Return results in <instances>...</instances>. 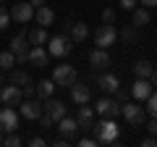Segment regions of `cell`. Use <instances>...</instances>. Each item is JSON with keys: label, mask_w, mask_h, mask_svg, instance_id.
I'll return each instance as SVG.
<instances>
[{"label": "cell", "mask_w": 157, "mask_h": 147, "mask_svg": "<svg viewBox=\"0 0 157 147\" xmlns=\"http://www.w3.org/2000/svg\"><path fill=\"white\" fill-rule=\"evenodd\" d=\"M92 134H94V139L100 142V145H110V142L118 139V134H121V126L115 124V118H102L100 124H92Z\"/></svg>", "instance_id": "6da1fadb"}, {"label": "cell", "mask_w": 157, "mask_h": 147, "mask_svg": "<svg viewBox=\"0 0 157 147\" xmlns=\"http://www.w3.org/2000/svg\"><path fill=\"white\" fill-rule=\"evenodd\" d=\"M71 37H66V34H55V37H50L47 40V53H50L52 58H66L68 53H71Z\"/></svg>", "instance_id": "7a4b0ae2"}, {"label": "cell", "mask_w": 157, "mask_h": 147, "mask_svg": "<svg viewBox=\"0 0 157 147\" xmlns=\"http://www.w3.org/2000/svg\"><path fill=\"white\" fill-rule=\"evenodd\" d=\"M121 116H123L128 124H134V126H139V124H144V118H147V110L139 105V102H131V100H126L123 105H121Z\"/></svg>", "instance_id": "3957f363"}, {"label": "cell", "mask_w": 157, "mask_h": 147, "mask_svg": "<svg viewBox=\"0 0 157 147\" xmlns=\"http://www.w3.org/2000/svg\"><path fill=\"white\" fill-rule=\"evenodd\" d=\"M76 79H78L76 68L68 66V63H60V66H55V71H52V81H55L58 87H71Z\"/></svg>", "instance_id": "277c9868"}, {"label": "cell", "mask_w": 157, "mask_h": 147, "mask_svg": "<svg viewBox=\"0 0 157 147\" xmlns=\"http://www.w3.org/2000/svg\"><path fill=\"white\" fill-rule=\"evenodd\" d=\"M115 40H118V29L113 26V24H102L100 29L94 32V45L97 47H110V45H115Z\"/></svg>", "instance_id": "5b68a950"}, {"label": "cell", "mask_w": 157, "mask_h": 147, "mask_svg": "<svg viewBox=\"0 0 157 147\" xmlns=\"http://www.w3.org/2000/svg\"><path fill=\"white\" fill-rule=\"evenodd\" d=\"M18 129V116L11 105H3L0 108V131L3 134H11V131Z\"/></svg>", "instance_id": "8992f818"}, {"label": "cell", "mask_w": 157, "mask_h": 147, "mask_svg": "<svg viewBox=\"0 0 157 147\" xmlns=\"http://www.w3.org/2000/svg\"><path fill=\"white\" fill-rule=\"evenodd\" d=\"M21 100H24V92H21V87L11 84V81L0 87V102H3V105H11V108H13V105H18Z\"/></svg>", "instance_id": "52a82bcc"}, {"label": "cell", "mask_w": 157, "mask_h": 147, "mask_svg": "<svg viewBox=\"0 0 157 147\" xmlns=\"http://www.w3.org/2000/svg\"><path fill=\"white\" fill-rule=\"evenodd\" d=\"M94 110L102 118H115V116H121V102H115L113 97H100L97 105H94Z\"/></svg>", "instance_id": "ba28073f"}, {"label": "cell", "mask_w": 157, "mask_h": 147, "mask_svg": "<svg viewBox=\"0 0 157 147\" xmlns=\"http://www.w3.org/2000/svg\"><path fill=\"white\" fill-rule=\"evenodd\" d=\"M11 18L16 24H29L34 18V6L32 3H16V6L11 8Z\"/></svg>", "instance_id": "9c48e42d"}, {"label": "cell", "mask_w": 157, "mask_h": 147, "mask_svg": "<svg viewBox=\"0 0 157 147\" xmlns=\"http://www.w3.org/2000/svg\"><path fill=\"white\" fill-rule=\"evenodd\" d=\"M71 100L76 102V105H84V102H89V100H92V87L76 79V81L71 84Z\"/></svg>", "instance_id": "30bf717a"}, {"label": "cell", "mask_w": 157, "mask_h": 147, "mask_svg": "<svg viewBox=\"0 0 157 147\" xmlns=\"http://www.w3.org/2000/svg\"><path fill=\"white\" fill-rule=\"evenodd\" d=\"M42 110H45L47 116L52 118V124H58V121L66 116V102H60V100H52V97H47L45 100V105H42Z\"/></svg>", "instance_id": "8fae6325"}, {"label": "cell", "mask_w": 157, "mask_h": 147, "mask_svg": "<svg viewBox=\"0 0 157 147\" xmlns=\"http://www.w3.org/2000/svg\"><path fill=\"white\" fill-rule=\"evenodd\" d=\"M11 53L16 55V63H26L29 47H26V34H16L11 40Z\"/></svg>", "instance_id": "7c38bea8"}, {"label": "cell", "mask_w": 157, "mask_h": 147, "mask_svg": "<svg viewBox=\"0 0 157 147\" xmlns=\"http://www.w3.org/2000/svg\"><path fill=\"white\" fill-rule=\"evenodd\" d=\"M18 113H21L24 118H29V121H37L39 113H42V105H39L37 100H21L18 102Z\"/></svg>", "instance_id": "4fadbf2b"}, {"label": "cell", "mask_w": 157, "mask_h": 147, "mask_svg": "<svg viewBox=\"0 0 157 147\" xmlns=\"http://www.w3.org/2000/svg\"><path fill=\"white\" fill-rule=\"evenodd\" d=\"M149 95H152V81L136 76V81L131 84V97H134V100H147Z\"/></svg>", "instance_id": "5bb4252c"}, {"label": "cell", "mask_w": 157, "mask_h": 147, "mask_svg": "<svg viewBox=\"0 0 157 147\" xmlns=\"http://www.w3.org/2000/svg\"><path fill=\"white\" fill-rule=\"evenodd\" d=\"M47 55H50V53H47L42 45H34V47H29L26 61L32 63V66H37V68H45V66H47Z\"/></svg>", "instance_id": "9a60e30c"}, {"label": "cell", "mask_w": 157, "mask_h": 147, "mask_svg": "<svg viewBox=\"0 0 157 147\" xmlns=\"http://www.w3.org/2000/svg\"><path fill=\"white\" fill-rule=\"evenodd\" d=\"M76 121H78V129L89 131V129H92V124H94V108H89V102H84V105L78 108Z\"/></svg>", "instance_id": "2e32d148"}, {"label": "cell", "mask_w": 157, "mask_h": 147, "mask_svg": "<svg viewBox=\"0 0 157 147\" xmlns=\"http://www.w3.org/2000/svg\"><path fill=\"white\" fill-rule=\"evenodd\" d=\"M34 21L39 24V26H52V21H55V11H52L50 6H39V8H34Z\"/></svg>", "instance_id": "e0dca14e"}, {"label": "cell", "mask_w": 157, "mask_h": 147, "mask_svg": "<svg viewBox=\"0 0 157 147\" xmlns=\"http://www.w3.org/2000/svg\"><path fill=\"white\" fill-rule=\"evenodd\" d=\"M58 131H60L66 139H73V137L78 134V121H76V118H68V116H63V118L58 121Z\"/></svg>", "instance_id": "ac0fdd59"}, {"label": "cell", "mask_w": 157, "mask_h": 147, "mask_svg": "<svg viewBox=\"0 0 157 147\" xmlns=\"http://www.w3.org/2000/svg\"><path fill=\"white\" fill-rule=\"evenodd\" d=\"M97 87H100L102 92H115L118 87H121V79H118L115 74H100V76H97Z\"/></svg>", "instance_id": "d6986e66"}, {"label": "cell", "mask_w": 157, "mask_h": 147, "mask_svg": "<svg viewBox=\"0 0 157 147\" xmlns=\"http://www.w3.org/2000/svg\"><path fill=\"white\" fill-rule=\"evenodd\" d=\"M89 66H94V68H107L110 66V55H107L105 47H94L89 53Z\"/></svg>", "instance_id": "ffe728a7"}, {"label": "cell", "mask_w": 157, "mask_h": 147, "mask_svg": "<svg viewBox=\"0 0 157 147\" xmlns=\"http://www.w3.org/2000/svg\"><path fill=\"white\" fill-rule=\"evenodd\" d=\"M68 34H71V40H73V42H84L86 37H89V24H84V21H73L71 26H68Z\"/></svg>", "instance_id": "44dd1931"}, {"label": "cell", "mask_w": 157, "mask_h": 147, "mask_svg": "<svg viewBox=\"0 0 157 147\" xmlns=\"http://www.w3.org/2000/svg\"><path fill=\"white\" fill-rule=\"evenodd\" d=\"M131 24H134V26H147V24H149V8L136 6L134 11H131Z\"/></svg>", "instance_id": "7402d4cb"}, {"label": "cell", "mask_w": 157, "mask_h": 147, "mask_svg": "<svg viewBox=\"0 0 157 147\" xmlns=\"http://www.w3.org/2000/svg\"><path fill=\"white\" fill-rule=\"evenodd\" d=\"M55 81L52 79H45V81H39V84H34V89H37V97L39 100H47V97H52V92H55Z\"/></svg>", "instance_id": "603a6c76"}, {"label": "cell", "mask_w": 157, "mask_h": 147, "mask_svg": "<svg viewBox=\"0 0 157 147\" xmlns=\"http://www.w3.org/2000/svg\"><path fill=\"white\" fill-rule=\"evenodd\" d=\"M118 40H123L126 45H136L139 42V32H136V26L131 24V26H123L121 32H118Z\"/></svg>", "instance_id": "cb8c5ba5"}, {"label": "cell", "mask_w": 157, "mask_h": 147, "mask_svg": "<svg viewBox=\"0 0 157 147\" xmlns=\"http://www.w3.org/2000/svg\"><path fill=\"white\" fill-rule=\"evenodd\" d=\"M26 40L32 42V45H45V42H47V29H45V26H37V29H32Z\"/></svg>", "instance_id": "d4e9b609"}, {"label": "cell", "mask_w": 157, "mask_h": 147, "mask_svg": "<svg viewBox=\"0 0 157 147\" xmlns=\"http://www.w3.org/2000/svg\"><path fill=\"white\" fill-rule=\"evenodd\" d=\"M11 84L26 87V84H32V76H29L26 71H13V68H11Z\"/></svg>", "instance_id": "484cf974"}, {"label": "cell", "mask_w": 157, "mask_h": 147, "mask_svg": "<svg viewBox=\"0 0 157 147\" xmlns=\"http://www.w3.org/2000/svg\"><path fill=\"white\" fill-rule=\"evenodd\" d=\"M134 74L139 76V79H149L152 63H149V61H136V63H134Z\"/></svg>", "instance_id": "4316f807"}, {"label": "cell", "mask_w": 157, "mask_h": 147, "mask_svg": "<svg viewBox=\"0 0 157 147\" xmlns=\"http://www.w3.org/2000/svg\"><path fill=\"white\" fill-rule=\"evenodd\" d=\"M13 66H16V55H13L11 47H8V50L0 53V68H3V71H11Z\"/></svg>", "instance_id": "83f0119b"}, {"label": "cell", "mask_w": 157, "mask_h": 147, "mask_svg": "<svg viewBox=\"0 0 157 147\" xmlns=\"http://www.w3.org/2000/svg\"><path fill=\"white\" fill-rule=\"evenodd\" d=\"M3 145H8V147H18V145H24V139L16 134V131H11V134H3Z\"/></svg>", "instance_id": "f1b7e54d"}, {"label": "cell", "mask_w": 157, "mask_h": 147, "mask_svg": "<svg viewBox=\"0 0 157 147\" xmlns=\"http://www.w3.org/2000/svg\"><path fill=\"white\" fill-rule=\"evenodd\" d=\"M144 110H147V113L152 116V118L157 116V92H152V95L147 97V108H144Z\"/></svg>", "instance_id": "f546056e"}, {"label": "cell", "mask_w": 157, "mask_h": 147, "mask_svg": "<svg viewBox=\"0 0 157 147\" xmlns=\"http://www.w3.org/2000/svg\"><path fill=\"white\" fill-rule=\"evenodd\" d=\"M11 26V11H6V6H0V29Z\"/></svg>", "instance_id": "4dcf8cb0"}, {"label": "cell", "mask_w": 157, "mask_h": 147, "mask_svg": "<svg viewBox=\"0 0 157 147\" xmlns=\"http://www.w3.org/2000/svg\"><path fill=\"white\" fill-rule=\"evenodd\" d=\"M113 95H115V102H121V105H123L126 100H131V92H128V89H123V87H118Z\"/></svg>", "instance_id": "1f68e13d"}, {"label": "cell", "mask_w": 157, "mask_h": 147, "mask_svg": "<svg viewBox=\"0 0 157 147\" xmlns=\"http://www.w3.org/2000/svg\"><path fill=\"white\" fill-rule=\"evenodd\" d=\"M102 24H115V11L113 8H105L102 11Z\"/></svg>", "instance_id": "d6a6232c"}, {"label": "cell", "mask_w": 157, "mask_h": 147, "mask_svg": "<svg viewBox=\"0 0 157 147\" xmlns=\"http://www.w3.org/2000/svg\"><path fill=\"white\" fill-rule=\"evenodd\" d=\"M37 121H39V126H42V129H50V126H52V118L45 113V110L39 113V118H37Z\"/></svg>", "instance_id": "836d02e7"}, {"label": "cell", "mask_w": 157, "mask_h": 147, "mask_svg": "<svg viewBox=\"0 0 157 147\" xmlns=\"http://www.w3.org/2000/svg\"><path fill=\"white\" fill-rule=\"evenodd\" d=\"M136 6H139V0H121V8L123 11H134Z\"/></svg>", "instance_id": "e575fe53"}, {"label": "cell", "mask_w": 157, "mask_h": 147, "mask_svg": "<svg viewBox=\"0 0 157 147\" xmlns=\"http://www.w3.org/2000/svg\"><path fill=\"white\" fill-rule=\"evenodd\" d=\"M141 147H157V137H144V139H141Z\"/></svg>", "instance_id": "d590c367"}, {"label": "cell", "mask_w": 157, "mask_h": 147, "mask_svg": "<svg viewBox=\"0 0 157 147\" xmlns=\"http://www.w3.org/2000/svg\"><path fill=\"white\" fill-rule=\"evenodd\" d=\"M78 145H81V147H94V145H100V142L92 139V137H84V139H78Z\"/></svg>", "instance_id": "8d00e7d4"}, {"label": "cell", "mask_w": 157, "mask_h": 147, "mask_svg": "<svg viewBox=\"0 0 157 147\" xmlns=\"http://www.w3.org/2000/svg\"><path fill=\"white\" fill-rule=\"evenodd\" d=\"M29 145H32V147H45L47 142L42 139V137H32V139H29Z\"/></svg>", "instance_id": "74e56055"}, {"label": "cell", "mask_w": 157, "mask_h": 147, "mask_svg": "<svg viewBox=\"0 0 157 147\" xmlns=\"http://www.w3.org/2000/svg\"><path fill=\"white\" fill-rule=\"evenodd\" d=\"M147 129H149V134H152V137H157V116L149 121V126H147Z\"/></svg>", "instance_id": "f35d334b"}, {"label": "cell", "mask_w": 157, "mask_h": 147, "mask_svg": "<svg viewBox=\"0 0 157 147\" xmlns=\"http://www.w3.org/2000/svg\"><path fill=\"white\" fill-rule=\"evenodd\" d=\"M144 8H157V0H139Z\"/></svg>", "instance_id": "ab89813d"}, {"label": "cell", "mask_w": 157, "mask_h": 147, "mask_svg": "<svg viewBox=\"0 0 157 147\" xmlns=\"http://www.w3.org/2000/svg\"><path fill=\"white\" fill-rule=\"evenodd\" d=\"M149 81H152V87H157V68H152V74H149Z\"/></svg>", "instance_id": "60d3db41"}, {"label": "cell", "mask_w": 157, "mask_h": 147, "mask_svg": "<svg viewBox=\"0 0 157 147\" xmlns=\"http://www.w3.org/2000/svg\"><path fill=\"white\" fill-rule=\"evenodd\" d=\"M29 3H32V6H34V8H39V6H45L47 0H29Z\"/></svg>", "instance_id": "b9f144b4"}, {"label": "cell", "mask_w": 157, "mask_h": 147, "mask_svg": "<svg viewBox=\"0 0 157 147\" xmlns=\"http://www.w3.org/2000/svg\"><path fill=\"white\" fill-rule=\"evenodd\" d=\"M0 87H3V74H0Z\"/></svg>", "instance_id": "7bdbcfd3"}, {"label": "cell", "mask_w": 157, "mask_h": 147, "mask_svg": "<svg viewBox=\"0 0 157 147\" xmlns=\"http://www.w3.org/2000/svg\"><path fill=\"white\" fill-rule=\"evenodd\" d=\"M0 145H3V131H0Z\"/></svg>", "instance_id": "ee69618b"}, {"label": "cell", "mask_w": 157, "mask_h": 147, "mask_svg": "<svg viewBox=\"0 0 157 147\" xmlns=\"http://www.w3.org/2000/svg\"><path fill=\"white\" fill-rule=\"evenodd\" d=\"M0 3H3V0H0Z\"/></svg>", "instance_id": "f6af8a7d"}]
</instances>
